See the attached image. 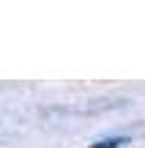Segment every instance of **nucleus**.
<instances>
[{
	"label": "nucleus",
	"mask_w": 145,
	"mask_h": 148,
	"mask_svg": "<svg viewBox=\"0 0 145 148\" xmlns=\"http://www.w3.org/2000/svg\"><path fill=\"white\" fill-rule=\"evenodd\" d=\"M129 143V137H107V140H99V143H93L91 148H120Z\"/></svg>",
	"instance_id": "f257e3e1"
}]
</instances>
